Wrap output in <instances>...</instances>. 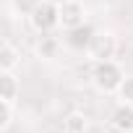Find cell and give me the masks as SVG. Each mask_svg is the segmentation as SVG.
I'll use <instances>...</instances> for the list:
<instances>
[{
    "label": "cell",
    "instance_id": "cell-13",
    "mask_svg": "<svg viewBox=\"0 0 133 133\" xmlns=\"http://www.w3.org/2000/svg\"><path fill=\"white\" fill-rule=\"evenodd\" d=\"M117 97H120L123 102H130V104H133V76H125V78H123V84H120V89H117Z\"/></svg>",
    "mask_w": 133,
    "mask_h": 133
},
{
    "label": "cell",
    "instance_id": "cell-8",
    "mask_svg": "<svg viewBox=\"0 0 133 133\" xmlns=\"http://www.w3.org/2000/svg\"><path fill=\"white\" fill-rule=\"evenodd\" d=\"M18 63H21L18 50H16L8 39H3V44H0V71H13Z\"/></svg>",
    "mask_w": 133,
    "mask_h": 133
},
{
    "label": "cell",
    "instance_id": "cell-1",
    "mask_svg": "<svg viewBox=\"0 0 133 133\" xmlns=\"http://www.w3.org/2000/svg\"><path fill=\"white\" fill-rule=\"evenodd\" d=\"M125 73L120 71V65L115 60H102L94 65V86L104 94H117Z\"/></svg>",
    "mask_w": 133,
    "mask_h": 133
},
{
    "label": "cell",
    "instance_id": "cell-5",
    "mask_svg": "<svg viewBox=\"0 0 133 133\" xmlns=\"http://www.w3.org/2000/svg\"><path fill=\"white\" fill-rule=\"evenodd\" d=\"M110 125L117 133H133V104L130 102H120L110 117Z\"/></svg>",
    "mask_w": 133,
    "mask_h": 133
},
{
    "label": "cell",
    "instance_id": "cell-3",
    "mask_svg": "<svg viewBox=\"0 0 133 133\" xmlns=\"http://www.w3.org/2000/svg\"><path fill=\"white\" fill-rule=\"evenodd\" d=\"M115 50H117V39H115V34H110V31H99V34H94V39H91V44H89V57L94 60V63H102V60H112L115 57Z\"/></svg>",
    "mask_w": 133,
    "mask_h": 133
},
{
    "label": "cell",
    "instance_id": "cell-6",
    "mask_svg": "<svg viewBox=\"0 0 133 133\" xmlns=\"http://www.w3.org/2000/svg\"><path fill=\"white\" fill-rule=\"evenodd\" d=\"M91 39H94V29H91L89 24H81V26H76V29H68V34H65L68 47H71V50H78V52L89 50Z\"/></svg>",
    "mask_w": 133,
    "mask_h": 133
},
{
    "label": "cell",
    "instance_id": "cell-2",
    "mask_svg": "<svg viewBox=\"0 0 133 133\" xmlns=\"http://www.w3.org/2000/svg\"><path fill=\"white\" fill-rule=\"evenodd\" d=\"M29 24L39 34H50L55 26H60V3L52 0H42V5L29 16Z\"/></svg>",
    "mask_w": 133,
    "mask_h": 133
},
{
    "label": "cell",
    "instance_id": "cell-10",
    "mask_svg": "<svg viewBox=\"0 0 133 133\" xmlns=\"http://www.w3.org/2000/svg\"><path fill=\"white\" fill-rule=\"evenodd\" d=\"M57 47H60V42H57L55 37H42L39 44H37V52H39V57L52 60V57L57 55Z\"/></svg>",
    "mask_w": 133,
    "mask_h": 133
},
{
    "label": "cell",
    "instance_id": "cell-9",
    "mask_svg": "<svg viewBox=\"0 0 133 133\" xmlns=\"http://www.w3.org/2000/svg\"><path fill=\"white\" fill-rule=\"evenodd\" d=\"M63 133H86V117L81 112H71L63 120Z\"/></svg>",
    "mask_w": 133,
    "mask_h": 133
},
{
    "label": "cell",
    "instance_id": "cell-7",
    "mask_svg": "<svg viewBox=\"0 0 133 133\" xmlns=\"http://www.w3.org/2000/svg\"><path fill=\"white\" fill-rule=\"evenodd\" d=\"M0 99L13 104L18 99V78L13 76V71H0Z\"/></svg>",
    "mask_w": 133,
    "mask_h": 133
},
{
    "label": "cell",
    "instance_id": "cell-4",
    "mask_svg": "<svg viewBox=\"0 0 133 133\" xmlns=\"http://www.w3.org/2000/svg\"><path fill=\"white\" fill-rule=\"evenodd\" d=\"M86 24V5L81 0H63L60 3V26L68 31Z\"/></svg>",
    "mask_w": 133,
    "mask_h": 133
},
{
    "label": "cell",
    "instance_id": "cell-11",
    "mask_svg": "<svg viewBox=\"0 0 133 133\" xmlns=\"http://www.w3.org/2000/svg\"><path fill=\"white\" fill-rule=\"evenodd\" d=\"M11 5L18 16H31L39 5H42V0H11Z\"/></svg>",
    "mask_w": 133,
    "mask_h": 133
},
{
    "label": "cell",
    "instance_id": "cell-12",
    "mask_svg": "<svg viewBox=\"0 0 133 133\" xmlns=\"http://www.w3.org/2000/svg\"><path fill=\"white\" fill-rule=\"evenodd\" d=\"M13 123V102L0 99V130H8Z\"/></svg>",
    "mask_w": 133,
    "mask_h": 133
}]
</instances>
